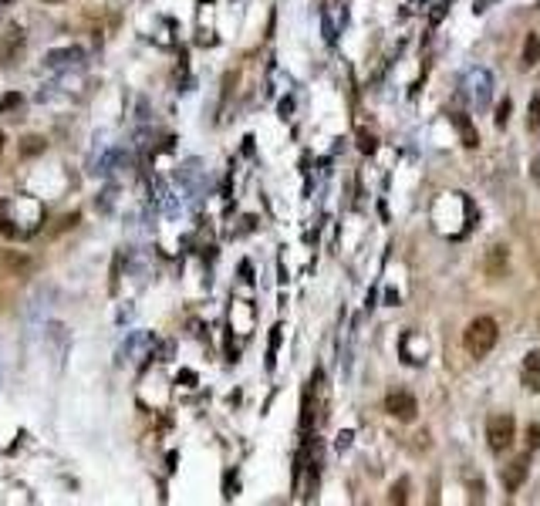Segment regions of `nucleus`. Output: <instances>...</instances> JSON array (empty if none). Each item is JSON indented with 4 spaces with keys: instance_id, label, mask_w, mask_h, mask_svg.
<instances>
[{
    "instance_id": "nucleus-1",
    "label": "nucleus",
    "mask_w": 540,
    "mask_h": 506,
    "mask_svg": "<svg viewBox=\"0 0 540 506\" xmlns=\"http://www.w3.org/2000/svg\"><path fill=\"white\" fill-rule=\"evenodd\" d=\"M496 337H500V327L493 318H473L463 331V348L473 358H486L496 348Z\"/></svg>"
},
{
    "instance_id": "nucleus-2",
    "label": "nucleus",
    "mask_w": 540,
    "mask_h": 506,
    "mask_svg": "<svg viewBox=\"0 0 540 506\" xmlns=\"http://www.w3.org/2000/svg\"><path fill=\"white\" fill-rule=\"evenodd\" d=\"M513 439H517V422L510 412H493L486 418V442L493 452H507Z\"/></svg>"
},
{
    "instance_id": "nucleus-3",
    "label": "nucleus",
    "mask_w": 540,
    "mask_h": 506,
    "mask_svg": "<svg viewBox=\"0 0 540 506\" xmlns=\"http://www.w3.org/2000/svg\"><path fill=\"white\" fill-rule=\"evenodd\" d=\"M385 412L395 415V418H402V422H412L416 412H419V405H416V399H412L409 392H392V395L385 399Z\"/></svg>"
},
{
    "instance_id": "nucleus-4",
    "label": "nucleus",
    "mask_w": 540,
    "mask_h": 506,
    "mask_svg": "<svg viewBox=\"0 0 540 506\" xmlns=\"http://www.w3.org/2000/svg\"><path fill=\"white\" fill-rule=\"evenodd\" d=\"M527 473H530V459L520 456V459H513L510 466H503V473H500V483H503V490L507 493H517L520 486L527 483Z\"/></svg>"
},
{
    "instance_id": "nucleus-5",
    "label": "nucleus",
    "mask_w": 540,
    "mask_h": 506,
    "mask_svg": "<svg viewBox=\"0 0 540 506\" xmlns=\"http://www.w3.org/2000/svg\"><path fill=\"white\" fill-rule=\"evenodd\" d=\"M483 270H486V277H490V280L503 277V270H507V246H503V243L490 246V250H486V257H483Z\"/></svg>"
},
{
    "instance_id": "nucleus-6",
    "label": "nucleus",
    "mask_w": 540,
    "mask_h": 506,
    "mask_svg": "<svg viewBox=\"0 0 540 506\" xmlns=\"http://www.w3.org/2000/svg\"><path fill=\"white\" fill-rule=\"evenodd\" d=\"M524 388L540 392V351H530L524 358Z\"/></svg>"
},
{
    "instance_id": "nucleus-7",
    "label": "nucleus",
    "mask_w": 540,
    "mask_h": 506,
    "mask_svg": "<svg viewBox=\"0 0 540 506\" xmlns=\"http://www.w3.org/2000/svg\"><path fill=\"white\" fill-rule=\"evenodd\" d=\"M20 47H24V34H20V28H11V47L4 44V64H17Z\"/></svg>"
},
{
    "instance_id": "nucleus-8",
    "label": "nucleus",
    "mask_w": 540,
    "mask_h": 506,
    "mask_svg": "<svg viewBox=\"0 0 540 506\" xmlns=\"http://www.w3.org/2000/svg\"><path fill=\"white\" fill-rule=\"evenodd\" d=\"M452 122H456V128H460V135H463V145H466V149H473V145H476L479 138H476V128L469 125V119H466V115H452Z\"/></svg>"
},
{
    "instance_id": "nucleus-9",
    "label": "nucleus",
    "mask_w": 540,
    "mask_h": 506,
    "mask_svg": "<svg viewBox=\"0 0 540 506\" xmlns=\"http://www.w3.org/2000/svg\"><path fill=\"white\" fill-rule=\"evenodd\" d=\"M540 61V37L537 34H530L524 41V64L530 68V64H537Z\"/></svg>"
},
{
    "instance_id": "nucleus-10",
    "label": "nucleus",
    "mask_w": 540,
    "mask_h": 506,
    "mask_svg": "<svg viewBox=\"0 0 540 506\" xmlns=\"http://www.w3.org/2000/svg\"><path fill=\"white\" fill-rule=\"evenodd\" d=\"M44 152V138L41 135H28L24 142H20V155L28 159V155H41Z\"/></svg>"
},
{
    "instance_id": "nucleus-11",
    "label": "nucleus",
    "mask_w": 540,
    "mask_h": 506,
    "mask_svg": "<svg viewBox=\"0 0 540 506\" xmlns=\"http://www.w3.org/2000/svg\"><path fill=\"white\" fill-rule=\"evenodd\" d=\"M81 58V51L78 47H68V51H54V54H47V61L51 64H71Z\"/></svg>"
},
{
    "instance_id": "nucleus-12",
    "label": "nucleus",
    "mask_w": 540,
    "mask_h": 506,
    "mask_svg": "<svg viewBox=\"0 0 540 506\" xmlns=\"http://www.w3.org/2000/svg\"><path fill=\"white\" fill-rule=\"evenodd\" d=\"M527 128H540V92L527 105Z\"/></svg>"
},
{
    "instance_id": "nucleus-13",
    "label": "nucleus",
    "mask_w": 540,
    "mask_h": 506,
    "mask_svg": "<svg viewBox=\"0 0 540 506\" xmlns=\"http://www.w3.org/2000/svg\"><path fill=\"white\" fill-rule=\"evenodd\" d=\"M20 108H24V98H20L17 92H11V95H4V98H0V112H4V115H7V112H20Z\"/></svg>"
},
{
    "instance_id": "nucleus-14",
    "label": "nucleus",
    "mask_w": 540,
    "mask_h": 506,
    "mask_svg": "<svg viewBox=\"0 0 540 506\" xmlns=\"http://www.w3.org/2000/svg\"><path fill=\"white\" fill-rule=\"evenodd\" d=\"M4 263H11L17 270V277H24L31 270V260H24V257H17V253H7V250H4Z\"/></svg>"
},
{
    "instance_id": "nucleus-15",
    "label": "nucleus",
    "mask_w": 540,
    "mask_h": 506,
    "mask_svg": "<svg viewBox=\"0 0 540 506\" xmlns=\"http://www.w3.org/2000/svg\"><path fill=\"white\" fill-rule=\"evenodd\" d=\"M358 138H361V152H375V138H371L368 132H361Z\"/></svg>"
},
{
    "instance_id": "nucleus-16",
    "label": "nucleus",
    "mask_w": 540,
    "mask_h": 506,
    "mask_svg": "<svg viewBox=\"0 0 540 506\" xmlns=\"http://www.w3.org/2000/svg\"><path fill=\"white\" fill-rule=\"evenodd\" d=\"M392 503H405V483H399V490H392Z\"/></svg>"
},
{
    "instance_id": "nucleus-17",
    "label": "nucleus",
    "mask_w": 540,
    "mask_h": 506,
    "mask_svg": "<svg viewBox=\"0 0 540 506\" xmlns=\"http://www.w3.org/2000/svg\"><path fill=\"white\" fill-rule=\"evenodd\" d=\"M537 435H540V429H530V432H527V445H530V449H537Z\"/></svg>"
},
{
    "instance_id": "nucleus-18",
    "label": "nucleus",
    "mask_w": 540,
    "mask_h": 506,
    "mask_svg": "<svg viewBox=\"0 0 540 506\" xmlns=\"http://www.w3.org/2000/svg\"><path fill=\"white\" fill-rule=\"evenodd\" d=\"M0 152H4V135H0Z\"/></svg>"
},
{
    "instance_id": "nucleus-19",
    "label": "nucleus",
    "mask_w": 540,
    "mask_h": 506,
    "mask_svg": "<svg viewBox=\"0 0 540 506\" xmlns=\"http://www.w3.org/2000/svg\"><path fill=\"white\" fill-rule=\"evenodd\" d=\"M44 4H61V0H44Z\"/></svg>"
},
{
    "instance_id": "nucleus-20",
    "label": "nucleus",
    "mask_w": 540,
    "mask_h": 506,
    "mask_svg": "<svg viewBox=\"0 0 540 506\" xmlns=\"http://www.w3.org/2000/svg\"><path fill=\"white\" fill-rule=\"evenodd\" d=\"M0 4H14V0H0Z\"/></svg>"
}]
</instances>
